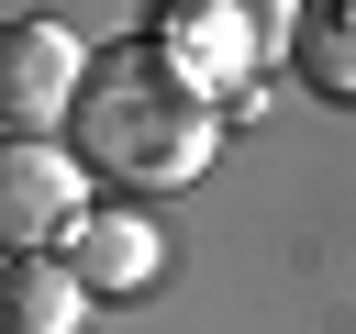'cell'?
I'll list each match as a JSON object with an SVG mask.
<instances>
[{"mask_svg":"<svg viewBox=\"0 0 356 334\" xmlns=\"http://www.w3.org/2000/svg\"><path fill=\"white\" fill-rule=\"evenodd\" d=\"M67 156L78 167H100V178H122V189H178V178H200L211 167V145H222V100H200L145 33L134 45H100L89 56V78H78V100H67Z\"/></svg>","mask_w":356,"mask_h":334,"instance_id":"cell-1","label":"cell"},{"mask_svg":"<svg viewBox=\"0 0 356 334\" xmlns=\"http://www.w3.org/2000/svg\"><path fill=\"white\" fill-rule=\"evenodd\" d=\"M278 33H289V0H167L145 45H156L200 100H222L256 56H278Z\"/></svg>","mask_w":356,"mask_h":334,"instance_id":"cell-2","label":"cell"},{"mask_svg":"<svg viewBox=\"0 0 356 334\" xmlns=\"http://www.w3.org/2000/svg\"><path fill=\"white\" fill-rule=\"evenodd\" d=\"M89 212V167L56 134H0V256H56Z\"/></svg>","mask_w":356,"mask_h":334,"instance_id":"cell-3","label":"cell"},{"mask_svg":"<svg viewBox=\"0 0 356 334\" xmlns=\"http://www.w3.org/2000/svg\"><path fill=\"white\" fill-rule=\"evenodd\" d=\"M78 78H89V45H78V22H56V11H22V22H0V134H67V100H78Z\"/></svg>","mask_w":356,"mask_h":334,"instance_id":"cell-4","label":"cell"},{"mask_svg":"<svg viewBox=\"0 0 356 334\" xmlns=\"http://www.w3.org/2000/svg\"><path fill=\"white\" fill-rule=\"evenodd\" d=\"M156 256H167V245H156L145 212H78V234H67V278H78L89 301H100V289H145Z\"/></svg>","mask_w":356,"mask_h":334,"instance_id":"cell-5","label":"cell"},{"mask_svg":"<svg viewBox=\"0 0 356 334\" xmlns=\"http://www.w3.org/2000/svg\"><path fill=\"white\" fill-rule=\"evenodd\" d=\"M89 289L67 278V256H0V334H78Z\"/></svg>","mask_w":356,"mask_h":334,"instance_id":"cell-6","label":"cell"},{"mask_svg":"<svg viewBox=\"0 0 356 334\" xmlns=\"http://www.w3.org/2000/svg\"><path fill=\"white\" fill-rule=\"evenodd\" d=\"M289 67L323 100H356V0H289Z\"/></svg>","mask_w":356,"mask_h":334,"instance_id":"cell-7","label":"cell"}]
</instances>
